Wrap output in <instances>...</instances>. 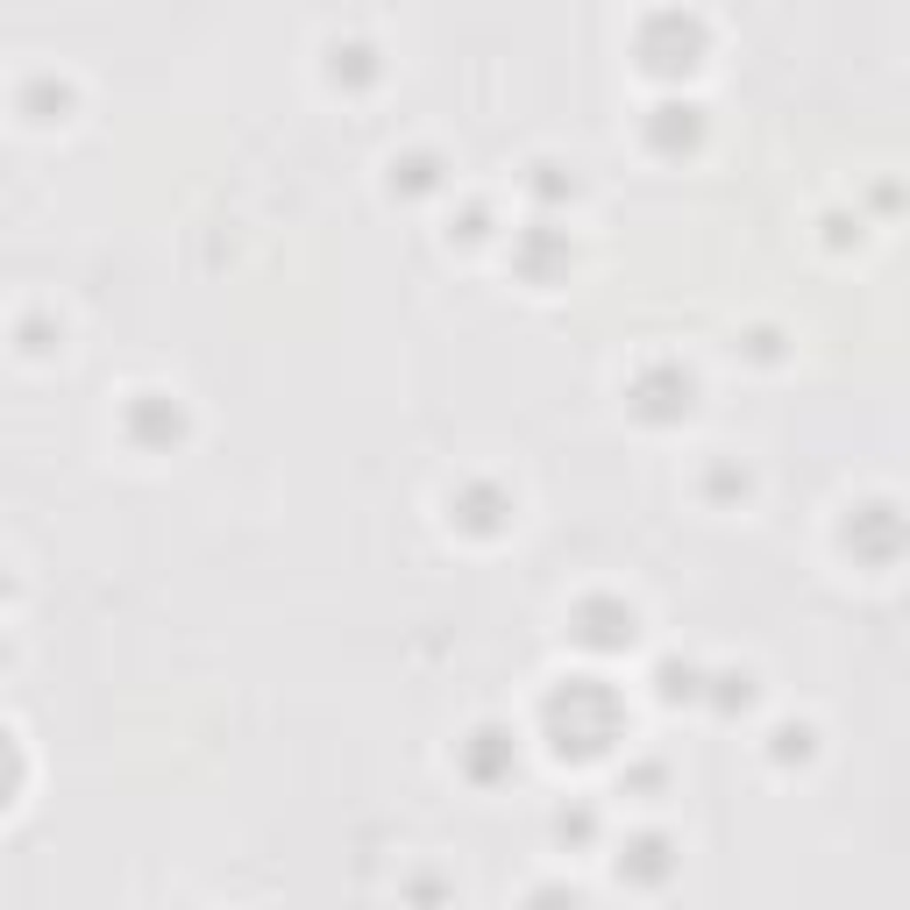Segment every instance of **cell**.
I'll use <instances>...</instances> for the list:
<instances>
[{
	"mask_svg": "<svg viewBox=\"0 0 910 910\" xmlns=\"http://www.w3.org/2000/svg\"><path fill=\"white\" fill-rule=\"evenodd\" d=\"M65 100H71V86H57L51 71H36V79H29V108H43L36 121H65Z\"/></svg>",
	"mask_w": 910,
	"mask_h": 910,
	"instance_id": "obj_1",
	"label": "cell"
}]
</instances>
